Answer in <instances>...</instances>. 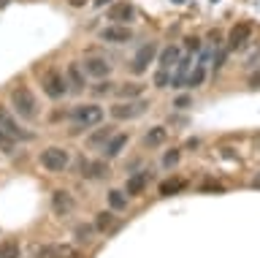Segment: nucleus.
<instances>
[{"mask_svg":"<svg viewBox=\"0 0 260 258\" xmlns=\"http://www.w3.org/2000/svg\"><path fill=\"white\" fill-rule=\"evenodd\" d=\"M114 225H117V217H114L111 212H101V215H98V220H95L98 231H111Z\"/></svg>","mask_w":260,"mask_h":258,"instance_id":"nucleus-23","label":"nucleus"},{"mask_svg":"<svg viewBox=\"0 0 260 258\" xmlns=\"http://www.w3.org/2000/svg\"><path fill=\"white\" fill-rule=\"evenodd\" d=\"M65 82H68L71 93H81L87 87V76H84V71H81L79 63H71V66L65 68Z\"/></svg>","mask_w":260,"mask_h":258,"instance_id":"nucleus-15","label":"nucleus"},{"mask_svg":"<svg viewBox=\"0 0 260 258\" xmlns=\"http://www.w3.org/2000/svg\"><path fill=\"white\" fill-rule=\"evenodd\" d=\"M146 182H149V171H138V174H133V177L127 180L125 193H127V196H138V193L146 188Z\"/></svg>","mask_w":260,"mask_h":258,"instance_id":"nucleus-19","label":"nucleus"},{"mask_svg":"<svg viewBox=\"0 0 260 258\" xmlns=\"http://www.w3.org/2000/svg\"><path fill=\"white\" fill-rule=\"evenodd\" d=\"M81 71H84V76H92V79H106L111 74V63L101 58V54H89V58L84 60V66H81Z\"/></svg>","mask_w":260,"mask_h":258,"instance_id":"nucleus-10","label":"nucleus"},{"mask_svg":"<svg viewBox=\"0 0 260 258\" xmlns=\"http://www.w3.org/2000/svg\"><path fill=\"white\" fill-rule=\"evenodd\" d=\"M73 9H81V6H87V0H68Z\"/></svg>","mask_w":260,"mask_h":258,"instance_id":"nucleus-32","label":"nucleus"},{"mask_svg":"<svg viewBox=\"0 0 260 258\" xmlns=\"http://www.w3.org/2000/svg\"><path fill=\"white\" fill-rule=\"evenodd\" d=\"M111 87H114L111 82H98V84L92 87V90H95L98 95H106V93H109V90H111Z\"/></svg>","mask_w":260,"mask_h":258,"instance_id":"nucleus-30","label":"nucleus"},{"mask_svg":"<svg viewBox=\"0 0 260 258\" xmlns=\"http://www.w3.org/2000/svg\"><path fill=\"white\" fill-rule=\"evenodd\" d=\"M0 258H19V245L14 239H6L0 245Z\"/></svg>","mask_w":260,"mask_h":258,"instance_id":"nucleus-25","label":"nucleus"},{"mask_svg":"<svg viewBox=\"0 0 260 258\" xmlns=\"http://www.w3.org/2000/svg\"><path fill=\"white\" fill-rule=\"evenodd\" d=\"M146 109H149V103H146V101L130 98V101L114 103V106H111V117L114 120H133V117H141Z\"/></svg>","mask_w":260,"mask_h":258,"instance_id":"nucleus-6","label":"nucleus"},{"mask_svg":"<svg viewBox=\"0 0 260 258\" xmlns=\"http://www.w3.org/2000/svg\"><path fill=\"white\" fill-rule=\"evenodd\" d=\"M125 144H127V133H117V136H111L109 141H106V147H103V155L106 158H117L122 150H125Z\"/></svg>","mask_w":260,"mask_h":258,"instance_id":"nucleus-18","label":"nucleus"},{"mask_svg":"<svg viewBox=\"0 0 260 258\" xmlns=\"http://www.w3.org/2000/svg\"><path fill=\"white\" fill-rule=\"evenodd\" d=\"M3 6H8V0H0V9H3Z\"/></svg>","mask_w":260,"mask_h":258,"instance_id":"nucleus-34","label":"nucleus"},{"mask_svg":"<svg viewBox=\"0 0 260 258\" xmlns=\"http://www.w3.org/2000/svg\"><path fill=\"white\" fill-rule=\"evenodd\" d=\"M68 163H71V155L62 147H49L41 152V166L49 168V171H65Z\"/></svg>","mask_w":260,"mask_h":258,"instance_id":"nucleus-5","label":"nucleus"},{"mask_svg":"<svg viewBox=\"0 0 260 258\" xmlns=\"http://www.w3.org/2000/svg\"><path fill=\"white\" fill-rule=\"evenodd\" d=\"M176 160H179V150H171V152H168V155H166V158H162V166H174V163H176Z\"/></svg>","mask_w":260,"mask_h":258,"instance_id":"nucleus-29","label":"nucleus"},{"mask_svg":"<svg viewBox=\"0 0 260 258\" xmlns=\"http://www.w3.org/2000/svg\"><path fill=\"white\" fill-rule=\"evenodd\" d=\"M184 106H190V98H179L176 101V109H184Z\"/></svg>","mask_w":260,"mask_h":258,"instance_id":"nucleus-31","label":"nucleus"},{"mask_svg":"<svg viewBox=\"0 0 260 258\" xmlns=\"http://www.w3.org/2000/svg\"><path fill=\"white\" fill-rule=\"evenodd\" d=\"M117 93H119V98L130 101V98H138V95L144 93V84H138V82H133V84H122V87H117Z\"/></svg>","mask_w":260,"mask_h":258,"instance_id":"nucleus-22","label":"nucleus"},{"mask_svg":"<svg viewBox=\"0 0 260 258\" xmlns=\"http://www.w3.org/2000/svg\"><path fill=\"white\" fill-rule=\"evenodd\" d=\"M103 114L106 111H103V106H98V103H81V106H76L71 111V128H73L71 133H81L92 125H101Z\"/></svg>","mask_w":260,"mask_h":258,"instance_id":"nucleus-1","label":"nucleus"},{"mask_svg":"<svg viewBox=\"0 0 260 258\" xmlns=\"http://www.w3.org/2000/svg\"><path fill=\"white\" fill-rule=\"evenodd\" d=\"M133 19H136V9L130 3L109 6V22H114V25H125V22H133Z\"/></svg>","mask_w":260,"mask_h":258,"instance_id":"nucleus-13","label":"nucleus"},{"mask_svg":"<svg viewBox=\"0 0 260 258\" xmlns=\"http://www.w3.org/2000/svg\"><path fill=\"white\" fill-rule=\"evenodd\" d=\"M184 188V180H166L160 185V196H174V193H179Z\"/></svg>","mask_w":260,"mask_h":258,"instance_id":"nucleus-24","label":"nucleus"},{"mask_svg":"<svg viewBox=\"0 0 260 258\" xmlns=\"http://www.w3.org/2000/svg\"><path fill=\"white\" fill-rule=\"evenodd\" d=\"M14 136L11 133H8L6 131V128L3 125H0V150H3V152H8V155H11V152H14Z\"/></svg>","mask_w":260,"mask_h":258,"instance_id":"nucleus-27","label":"nucleus"},{"mask_svg":"<svg viewBox=\"0 0 260 258\" xmlns=\"http://www.w3.org/2000/svg\"><path fill=\"white\" fill-rule=\"evenodd\" d=\"M52 209L57 215H68L71 209H73V196L68 190H57L54 196H52Z\"/></svg>","mask_w":260,"mask_h":258,"instance_id":"nucleus-16","label":"nucleus"},{"mask_svg":"<svg viewBox=\"0 0 260 258\" xmlns=\"http://www.w3.org/2000/svg\"><path fill=\"white\" fill-rule=\"evenodd\" d=\"M179 54H182V49H179V46H166V49L160 52L157 74H154V87H157V90H166V87H171V71H174Z\"/></svg>","mask_w":260,"mask_h":258,"instance_id":"nucleus-2","label":"nucleus"},{"mask_svg":"<svg viewBox=\"0 0 260 258\" xmlns=\"http://www.w3.org/2000/svg\"><path fill=\"white\" fill-rule=\"evenodd\" d=\"M190 68H192V52H182L176 60L174 71H171V87H184L187 84V76H190Z\"/></svg>","mask_w":260,"mask_h":258,"instance_id":"nucleus-9","label":"nucleus"},{"mask_svg":"<svg viewBox=\"0 0 260 258\" xmlns=\"http://www.w3.org/2000/svg\"><path fill=\"white\" fill-rule=\"evenodd\" d=\"M11 106H14V111L19 117H24V120H32L36 117V98H32V93L27 90V87H16V90L11 93Z\"/></svg>","mask_w":260,"mask_h":258,"instance_id":"nucleus-3","label":"nucleus"},{"mask_svg":"<svg viewBox=\"0 0 260 258\" xmlns=\"http://www.w3.org/2000/svg\"><path fill=\"white\" fill-rule=\"evenodd\" d=\"M249 36H252V25H249V22H239V25H233L231 33H228V41H225L228 54L244 49V46H247V41H249Z\"/></svg>","mask_w":260,"mask_h":258,"instance_id":"nucleus-7","label":"nucleus"},{"mask_svg":"<svg viewBox=\"0 0 260 258\" xmlns=\"http://www.w3.org/2000/svg\"><path fill=\"white\" fill-rule=\"evenodd\" d=\"M111 136H114V128H111V125H101V128H98V131L87 139V147H89V150L106 147V141H109Z\"/></svg>","mask_w":260,"mask_h":258,"instance_id":"nucleus-17","label":"nucleus"},{"mask_svg":"<svg viewBox=\"0 0 260 258\" xmlns=\"http://www.w3.org/2000/svg\"><path fill=\"white\" fill-rule=\"evenodd\" d=\"M0 125H3L6 131H8V133L14 136V139H30V133H22V131H19V125H16L14 120L8 117V114H6V111H0Z\"/></svg>","mask_w":260,"mask_h":258,"instance_id":"nucleus-20","label":"nucleus"},{"mask_svg":"<svg viewBox=\"0 0 260 258\" xmlns=\"http://www.w3.org/2000/svg\"><path fill=\"white\" fill-rule=\"evenodd\" d=\"M109 207H111V209H125V207H127L125 193H122V190H111V193H109Z\"/></svg>","mask_w":260,"mask_h":258,"instance_id":"nucleus-26","label":"nucleus"},{"mask_svg":"<svg viewBox=\"0 0 260 258\" xmlns=\"http://www.w3.org/2000/svg\"><path fill=\"white\" fill-rule=\"evenodd\" d=\"M79 171L84 180H103V177L109 174V163H106V160H81Z\"/></svg>","mask_w":260,"mask_h":258,"instance_id":"nucleus-12","label":"nucleus"},{"mask_svg":"<svg viewBox=\"0 0 260 258\" xmlns=\"http://www.w3.org/2000/svg\"><path fill=\"white\" fill-rule=\"evenodd\" d=\"M101 38L109 44H127L133 38V30L125 27V25H109L106 30H101Z\"/></svg>","mask_w":260,"mask_h":258,"instance_id":"nucleus-14","label":"nucleus"},{"mask_svg":"<svg viewBox=\"0 0 260 258\" xmlns=\"http://www.w3.org/2000/svg\"><path fill=\"white\" fill-rule=\"evenodd\" d=\"M36 258H81V253L71 245H44Z\"/></svg>","mask_w":260,"mask_h":258,"instance_id":"nucleus-11","label":"nucleus"},{"mask_svg":"<svg viewBox=\"0 0 260 258\" xmlns=\"http://www.w3.org/2000/svg\"><path fill=\"white\" fill-rule=\"evenodd\" d=\"M154 60H157V44H154V41H146V44H141V46L136 49L133 60H130V71L138 76V74H144V71L149 68Z\"/></svg>","mask_w":260,"mask_h":258,"instance_id":"nucleus-4","label":"nucleus"},{"mask_svg":"<svg viewBox=\"0 0 260 258\" xmlns=\"http://www.w3.org/2000/svg\"><path fill=\"white\" fill-rule=\"evenodd\" d=\"M95 9H103V6H109V0H92Z\"/></svg>","mask_w":260,"mask_h":258,"instance_id":"nucleus-33","label":"nucleus"},{"mask_svg":"<svg viewBox=\"0 0 260 258\" xmlns=\"http://www.w3.org/2000/svg\"><path fill=\"white\" fill-rule=\"evenodd\" d=\"M166 136H168V131H166L162 125H157V128H149V133L144 136V144H149V147H157V144L166 141Z\"/></svg>","mask_w":260,"mask_h":258,"instance_id":"nucleus-21","label":"nucleus"},{"mask_svg":"<svg viewBox=\"0 0 260 258\" xmlns=\"http://www.w3.org/2000/svg\"><path fill=\"white\" fill-rule=\"evenodd\" d=\"M76 239L81 242V245H89V242H92V228H89V225H79V228H76Z\"/></svg>","mask_w":260,"mask_h":258,"instance_id":"nucleus-28","label":"nucleus"},{"mask_svg":"<svg viewBox=\"0 0 260 258\" xmlns=\"http://www.w3.org/2000/svg\"><path fill=\"white\" fill-rule=\"evenodd\" d=\"M65 90H68V82H65V74H60L57 68H49L44 74V93L49 98H62Z\"/></svg>","mask_w":260,"mask_h":258,"instance_id":"nucleus-8","label":"nucleus"}]
</instances>
